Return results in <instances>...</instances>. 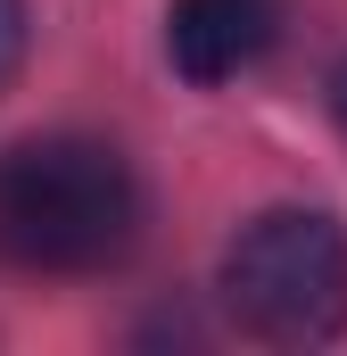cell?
<instances>
[{"mask_svg": "<svg viewBox=\"0 0 347 356\" xmlns=\"http://www.w3.org/2000/svg\"><path fill=\"white\" fill-rule=\"evenodd\" d=\"M133 241H141V182L108 141L42 133L0 149V266L108 273L133 257Z\"/></svg>", "mask_w": 347, "mask_h": 356, "instance_id": "cell-1", "label": "cell"}, {"mask_svg": "<svg viewBox=\"0 0 347 356\" xmlns=\"http://www.w3.org/2000/svg\"><path fill=\"white\" fill-rule=\"evenodd\" d=\"M223 307L273 348L339 340L347 332V232L323 207H264L223 249Z\"/></svg>", "mask_w": 347, "mask_h": 356, "instance_id": "cell-2", "label": "cell"}, {"mask_svg": "<svg viewBox=\"0 0 347 356\" xmlns=\"http://www.w3.org/2000/svg\"><path fill=\"white\" fill-rule=\"evenodd\" d=\"M281 42V0H174L166 58L190 83H232Z\"/></svg>", "mask_w": 347, "mask_h": 356, "instance_id": "cell-3", "label": "cell"}, {"mask_svg": "<svg viewBox=\"0 0 347 356\" xmlns=\"http://www.w3.org/2000/svg\"><path fill=\"white\" fill-rule=\"evenodd\" d=\"M25 67V0H0V83Z\"/></svg>", "mask_w": 347, "mask_h": 356, "instance_id": "cell-4", "label": "cell"}, {"mask_svg": "<svg viewBox=\"0 0 347 356\" xmlns=\"http://www.w3.org/2000/svg\"><path fill=\"white\" fill-rule=\"evenodd\" d=\"M331 116H339V133H347V58H339V75H331Z\"/></svg>", "mask_w": 347, "mask_h": 356, "instance_id": "cell-5", "label": "cell"}]
</instances>
